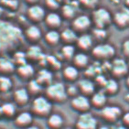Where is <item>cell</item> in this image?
Masks as SVG:
<instances>
[{
	"label": "cell",
	"mask_w": 129,
	"mask_h": 129,
	"mask_svg": "<svg viewBox=\"0 0 129 129\" xmlns=\"http://www.w3.org/2000/svg\"><path fill=\"white\" fill-rule=\"evenodd\" d=\"M3 13H4V8H3L2 6H0V17L2 16Z\"/></svg>",
	"instance_id": "cell-47"
},
{
	"label": "cell",
	"mask_w": 129,
	"mask_h": 129,
	"mask_svg": "<svg viewBox=\"0 0 129 129\" xmlns=\"http://www.w3.org/2000/svg\"><path fill=\"white\" fill-rule=\"evenodd\" d=\"M97 121L90 113H82L76 122V129H96Z\"/></svg>",
	"instance_id": "cell-7"
},
{
	"label": "cell",
	"mask_w": 129,
	"mask_h": 129,
	"mask_svg": "<svg viewBox=\"0 0 129 129\" xmlns=\"http://www.w3.org/2000/svg\"><path fill=\"white\" fill-rule=\"evenodd\" d=\"M92 53L98 60H108L109 59H111V58H113L114 56L115 50H114V48L113 47L112 45L103 43V44H99L95 46L92 49Z\"/></svg>",
	"instance_id": "cell-5"
},
{
	"label": "cell",
	"mask_w": 129,
	"mask_h": 129,
	"mask_svg": "<svg viewBox=\"0 0 129 129\" xmlns=\"http://www.w3.org/2000/svg\"><path fill=\"white\" fill-rule=\"evenodd\" d=\"M32 110L35 114L40 116L49 115L51 111V103L47 97L38 96L32 103Z\"/></svg>",
	"instance_id": "cell-4"
},
{
	"label": "cell",
	"mask_w": 129,
	"mask_h": 129,
	"mask_svg": "<svg viewBox=\"0 0 129 129\" xmlns=\"http://www.w3.org/2000/svg\"><path fill=\"white\" fill-rule=\"evenodd\" d=\"M45 40L48 44L54 46L60 42V34L56 29H50L45 34Z\"/></svg>",
	"instance_id": "cell-27"
},
{
	"label": "cell",
	"mask_w": 129,
	"mask_h": 129,
	"mask_svg": "<svg viewBox=\"0 0 129 129\" xmlns=\"http://www.w3.org/2000/svg\"><path fill=\"white\" fill-rule=\"evenodd\" d=\"M37 82L40 83L41 86L42 85H50L52 83V73L47 69L40 70L37 74Z\"/></svg>",
	"instance_id": "cell-21"
},
{
	"label": "cell",
	"mask_w": 129,
	"mask_h": 129,
	"mask_svg": "<svg viewBox=\"0 0 129 129\" xmlns=\"http://www.w3.org/2000/svg\"><path fill=\"white\" fill-rule=\"evenodd\" d=\"M27 15L30 20H32L34 22H40L44 19L46 12L41 6L34 4V5H30L29 8H27Z\"/></svg>",
	"instance_id": "cell-11"
},
{
	"label": "cell",
	"mask_w": 129,
	"mask_h": 129,
	"mask_svg": "<svg viewBox=\"0 0 129 129\" xmlns=\"http://www.w3.org/2000/svg\"><path fill=\"white\" fill-rule=\"evenodd\" d=\"M24 41V32L18 26L0 20V54L15 50Z\"/></svg>",
	"instance_id": "cell-1"
},
{
	"label": "cell",
	"mask_w": 129,
	"mask_h": 129,
	"mask_svg": "<svg viewBox=\"0 0 129 129\" xmlns=\"http://www.w3.org/2000/svg\"><path fill=\"white\" fill-rule=\"evenodd\" d=\"M16 65L13 62L12 59L7 57V56H1L0 57V72L2 75H7L11 73L16 70Z\"/></svg>",
	"instance_id": "cell-15"
},
{
	"label": "cell",
	"mask_w": 129,
	"mask_h": 129,
	"mask_svg": "<svg viewBox=\"0 0 129 129\" xmlns=\"http://www.w3.org/2000/svg\"><path fill=\"white\" fill-rule=\"evenodd\" d=\"M99 0H79V4L87 8H94Z\"/></svg>",
	"instance_id": "cell-39"
},
{
	"label": "cell",
	"mask_w": 129,
	"mask_h": 129,
	"mask_svg": "<svg viewBox=\"0 0 129 129\" xmlns=\"http://www.w3.org/2000/svg\"><path fill=\"white\" fill-rule=\"evenodd\" d=\"M92 22L95 25V27L105 28L112 22L111 13L104 8H99L92 12Z\"/></svg>",
	"instance_id": "cell-3"
},
{
	"label": "cell",
	"mask_w": 129,
	"mask_h": 129,
	"mask_svg": "<svg viewBox=\"0 0 129 129\" xmlns=\"http://www.w3.org/2000/svg\"><path fill=\"white\" fill-rule=\"evenodd\" d=\"M63 76L67 81H75L79 76V71L75 66H67L63 70Z\"/></svg>",
	"instance_id": "cell-28"
},
{
	"label": "cell",
	"mask_w": 129,
	"mask_h": 129,
	"mask_svg": "<svg viewBox=\"0 0 129 129\" xmlns=\"http://www.w3.org/2000/svg\"><path fill=\"white\" fill-rule=\"evenodd\" d=\"M67 129H72V128H67Z\"/></svg>",
	"instance_id": "cell-53"
},
{
	"label": "cell",
	"mask_w": 129,
	"mask_h": 129,
	"mask_svg": "<svg viewBox=\"0 0 129 129\" xmlns=\"http://www.w3.org/2000/svg\"><path fill=\"white\" fill-rule=\"evenodd\" d=\"M46 95L49 100L58 103L65 101L68 96L66 88L61 82H55L48 85L46 89Z\"/></svg>",
	"instance_id": "cell-2"
},
{
	"label": "cell",
	"mask_w": 129,
	"mask_h": 129,
	"mask_svg": "<svg viewBox=\"0 0 129 129\" xmlns=\"http://www.w3.org/2000/svg\"><path fill=\"white\" fill-rule=\"evenodd\" d=\"M32 122V115L27 112H23L19 114L16 117L15 123L17 126L27 127Z\"/></svg>",
	"instance_id": "cell-23"
},
{
	"label": "cell",
	"mask_w": 129,
	"mask_h": 129,
	"mask_svg": "<svg viewBox=\"0 0 129 129\" xmlns=\"http://www.w3.org/2000/svg\"><path fill=\"white\" fill-rule=\"evenodd\" d=\"M100 129H109L108 127H106V126H103V127H101Z\"/></svg>",
	"instance_id": "cell-50"
},
{
	"label": "cell",
	"mask_w": 129,
	"mask_h": 129,
	"mask_svg": "<svg viewBox=\"0 0 129 129\" xmlns=\"http://www.w3.org/2000/svg\"><path fill=\"white\" fill-rule=\"evenodd\" d=\"M12 60L15 63L16 66H19V65L27 63V55H26V52L16 51L14 53V55H13Z\"/></svg>",
	"instance_id": "cell-33"
},
{
	"label": "cell",
	"mask_w": 129,
	"mask_h": 129,
	"mask_svg": "<svg viewBox=\"0 0 129 129\" xmlns=\"http://www.w3.org/2000/svg\"><path fill=\"white\" fill-rule=\"evenodd\" d=\"M71 104H72L73 109L81 113L87 112L91 107V102L88 99V97L82 94L76 95V96L73 97Z\"/></svg>",
	"instance_id": "cell-9"
},
{
	"label": "cell",
	"mask_w": 129,
	"mask_h": 129,
	"mask_svg": "<svg viewBox=\"0 0 129 129\" xmlns=\"http://www.w3.org/2000/svg\"><path fill=\"white\" fill-rule=\"evenodd\" d=\"M60 34V40H62L66 44H72L73 42H76V40H77V33L72 28H66Z\"/></svg>",
	"instance_id": "cell-22"
},
{
	"label": "cell",
	"mask_w": 129,
	"mask_h": 129,
	"mask_svg": "<svg viewBox=\"0 0 129 129\" xmlns=\"http://www.w3.org/2000/svg\"><path fill=\"white\" fill-rule=\"evenodd\" d=\"M12 88V81L7 75L0 76V92H8Z\"/></svg>",
	"instance_id": "cell-34"
},
{
	"label": "cell",
	"mask_w": 129,
	"mask_h": 129,
	"mask_svg": "<svg viewBox=\"0 0 129 129\" xmlns=\"http://www.w3.org/2000/svg\"><path fill=\"white\" fill-rule=\"evenodd\" d=\"M60 53L65 60H72L75 55V48L72 44H66L62 47Z\"/></svg>",
	"instance_id": "cell-31"
},
{
	"label": "cell",
	"mask_w": 129,
	"mask_h": 129,
	"mask_svg": "<svg viewBox=\"0 0 129 129\" xmlns=\"http://www.w3.org/2000/svg\"><path fill=\"white\" fill-rule=\"evenodd\" d=\"M72 60H73V63L75 67L77 68H85L87 67V65L89 63V58L87 56L85 53L83 52H80V53H77V54H75L72 58Z\"/></svg>",
	"instance_id": "cell-25"
},
{
	"label": "cell",
	"mask_w": 129,
	"mask_h": 129,
	"mask_svg": "<svg viewBox=\"0 0 129 129\" xmlns=\"http://www.w3.org/2000/svg\"><path fill=\"white\" fill-rule=\"evenodd\" d=\"M122 50H123V53L126 58L129 59V40H124L122 46Z\"/></svg>",
	"instance_id": "cell-41"
},
{
	"label": "cell",
	"mask_w": 129,
	"mask_h": 129,
	"mask_svg": "<svg viewBox=\"0 0 129 129\" xmlns=\"http://www.w3.org/2000/svg\"><path fill=\"white\" fill-rule=\"evenodd\" d=\"M45 2H46V6L52 11L59 8L60 6V0H45Z\"/></svg>",
	"instance_id": "cell-40"
},
{
	"label": "cell",
	"mask_w": 129,
	"mask_h": 129,
	"mask_svg": "<svg viewBox=\"0 0 129 129\" xmlns=\"http://www.w3.org/2000/svg\"><path fill=\"white\" fill-rule=\"evenodd\" d=\"M127 65H128V69H129V61L127 62Z\"/></svg>",
	"instance_id": "cell-52"
},
{
	"label": "cell",
	"mask_w": 129,
	"mask_h": 129,
	"mask_svg": "<svg viewBox=\"0 0 129 129\" xmlns=\"http://www.w3.org/2000/svg\"><path fill=\"white\" fill-rule=\"evenodd\" d=\"M42 86L37 82V80H31L29 82H28V86H27V92L28 93H32V94H37L38 92H40Z\"/></svg>",
	"instance_id": "cell-35"
},
{
	"label": "cell",
	"mask_w": 129,
	"mask_h": 129,
	"mask_svg": "<svg viewBox=\"0 0 129 129\" xmlns=\"http://www.w3.org/2000/svg\"><path fill=\"white\" fill-rule=\"evenodd\" d=\"M110 70L114 77H123L128 73V65L123 59H115L111 63Z\"/></svg>",
	"instance_id": "cell-8"
},
{
	"label": "cell",
	"mask_w": 129,
	"mask_h": 129,
	"mask_svg": "<svg viewBox=\"0 0 129 129\" xmlns=\"http://www.w3.org/2000/svg\"><path fill=\"white\" fill-rule=\"evenodd\" d=\"M29 98V93L27 92V90L25 88H19L15 91L14 92V99H15L16 103L18 104H25L28 101Z\"/></svg>",
	"instance_id": "cell-24"
},
{
	"label": "cell",
	"mask_w": 129,
	"mask_h": 129,
	"mask_svg": "<svg viewBox=\"0 0 129 129\" xmlns=\"http://www.w3.org/2000/svg\"><path fill=\"white\" fill-rule=\"evenodd\" d=\"M123 122H124V124H125V125H128L129 126V113L125 114L124 116H123Z\"/></svg>",
	"instance_id": "cell-44"
},
{
	"label": "cell",
	"mask_w": 129,
	"mask_h": 129,
	"mask_svg": "<svg viewBox=\"0 0 129 129\" xmlns=\"http://www.w3.org/2000/svg\"><path fill=\"white\" fill-rule=\"evenodd\" d=\"M24 37L31 41H37L41 38V30L37 25H30L24 31Z\"/></svg>",
	"instance_id": "cell-19"
},
{
	"label": "cell",
	"mask_w": 129,
	"mask_h": 129,
	"mask_svg": "<svg viewBox=\"0 0 129 129\" xmlns=\"http://www.w3.org/2000/svg\"><path fill=\"white\" fill-rule=\"evenodd\" d=\"M26 2L28 3L29 5H34V4H37L39 0H25Z\"/></svg>",
	"instance_id": "cell-45"
},
{
	"label": "cell",
	"mask_w": 129,
	"mask_h": 129,
	"mask_svg": "<svg viewBox=\"0 0 129 129\" xmlns=\"http://www.w3.org/2000/svg\"><path fill=\"white\" fill-rule=\"evenodd\" d=\"M66 92L67 95H72V96H76L78 92V88L75 87L74 85H71L66 89Z\"/></svg>",
	"instance_id": "cell-42"
},
{
	"label": "cell",
	"mask_w": 129,
	"mask_h": 129,
	"mask_svg": "<svg viewBox=\"0 0 129 129\" xmlns=\"http://www.w3.org/2000/svg\"><path fill=\"white\" fill-rule=\"evenodd\" d=\"M126 85H127V87L129 88V74L127 75V78H126Z\"/></svg>",
	"instance_id": "cell-48"
},
{
	"label": "cell",
	"mask_w": 129,
	"mask_h": 129,
	"mask_svg": "<svg viewBox=\"0 0 129 129\" xmlns=\"http://www.w3.org/2000/svg\"><path fill=\"white\" fill-rule=\"evenodd\" d=\"M0 107H1L2 114L8 117H12L16 113V106L12 103H5Z\"/></svg>",
	"instance_id": "cell-32"
},
{
	"label": "cell",
	"mask_w": 129,
	"mask_h": 129,
	"mask_svg": "<svg viewBox=\"0 0 129 129\" xmlns=\"http://www.w3.org/2000/svg\"><path fill=\"white\" fill-rule=\"evenodd\" d=\"M78 90H80L82 95H85V96L92 95L95 91L94 83L89 79L81 80L78 84Z\"/></svg>",
	"instance_id": "cell-17"
},
{
	"label": "cell",
	"mask_w": 129,
	"mask_h": 129,
	"mask_svg": "<svg viewBox=\"0 0 129 129\" xmlns=\"http://www.w3.org/2000/svg\"><path fill=\"white\" fill-rule=\"evenodd\" d=\"M92 35H93V37H94L95 39H97V40H103L107 37V32H106V30H105V28L95 27L94 29H93Z\"/></svg>",
	"instance_id": "cell-38"
},
{
	"label": "cell",
	"mask_w": 129,
	"mask_h": 129,
	"mask_svg": "<svg viewBox=\"0 0 129 129\" xmlns=\"http://www.w3.org/2000/svg\"><path fill=\"white\" fill-rule=\"evenodd\" d=\"M18 76L23 79H29L34 75V68L31 64L25 63V64L19 65L16 68Z\"/></svg>",
	"instance_id": "cell-20"
},
{
	"label": "cell",
	"mask_w": 129,
	"mask_h": 129,
	"mask_svg": "<svg viewBox=\"0 0 129 129\" xmlns=\"http://www.w3.org/2000/svg\"><path fill=\"white\" fill-rule=\"evenodd\" d=\"M62 124H63V119H62V117L60 116V114H50V116H49L48 124H49V126L51 127V128H53V129L60 128L62 125Z\"/></svg>",
	"instance_id": "cell-29"
},
{
	"label": "cell",
	"mask_w": 129,
	"mask_h": 129,
	"mask_svg": "<svg viewBox=\"0 0 129 129\" xmlns=\"http://www.w3.org/2000/svg\"><path fill=\"white\" fill-rule=\"evenodd\" d=\"M1 6L4 9L8 8L9 10H16L18 8V1L17 0H1Z\"/></svg>",
	"instance_id": "cell-37"
},
{
	"label": "cell",
	"mask_w": 129,
	"mask_h": 129,
	"mask_svg": "<svg viewBox=\"0 0 129 129\" xmlns=\"http://www.w3.org/2000/svg\"><path fill=\"white\" fill-rule=\"evenodd\" d=\"M92 24V19L88 16L80 15L73 18L72 23V28L76 33L77 32L84 33L91 27Z\"/></svg>",
	"instance_id": "cell-6"
},
{
	"label": "cell",
	"mask_w": 129,
	"mask_h": 129,
	"mask_svg": "<svg viewBox=\"0 0 129 129\" xmlns=\"http://www.w3.org/2000/svg\"><path fill=\"white\" fill-rule=\"evenodd\" d=\"M2 115V111H1V107H0V116Z\"/></svg>",
	"instance_id": "cell-51"
},
{
	"label": "cell",
	"mask_w": 129,
	"mask_h": 129,
	"mask_svg": "<svg viewBox=\"0 0 129 129\" xmlns=\"http://www.w3.org/2000/svg\"><path fill=\"white\" fill-rule=\"evenodd\" d=\"M45 64H49L52 69L59 70L61 66L60 60L54 56H46V60H45Z\"/></svg>",
	"instance_id": "cell-36"
},
{
	"label": "cell",
	"mask_w": 129,
	"mask_h": 129,
	"mask_svg": "<svg viewBox=\"0 0 129 129\" xmlns=\"http://www.w3.org/2000/svg\"><path fill=\"white\" fill-rule=\"evenodd\" d=\"M106 103V93L104 92H94L92 96L91 104L94 105L95 107H104Z\"/></svg>",
	"instance_id": "cell-26"
},
{
	"label": "cell",
	"mask_w": 129,
	"mask_h": 129,
	"mask_svg": "<svg viewBox=\"0 0 129 129\" xmlns=\"http://www.w3.org/2000/svg\"><path fill=\"white\" fill-rule=\"evenodd\" d=\"M104 92L108 93V94H114L115 92L118 91V83L115 80L110 79L106 80L105 84L104 85Z\"/></svg>",
	"instance_id": "cell-30"
},
{
	"label": "cell",
	"mask_w": 129,
	"mask_h": 129,
	"mask_svg": "<svg viewBox=\"0 0 129 129\" xmlns=\"http://www.w3.org/2000/svg\"><path fill=\"white\" fill-rule=\"evenodd\" d=\"M26 129H40L38 126H35V125H28V126L26 127Z\"/></svg>",
	"instance_id": "cell-46"
},
{
	"label": "cell",
	"mask_w": 129,
	"mask_h": 129,
	"mask_svg": "<svg viewBox=\"0 0 129 129\" xmlns=\"http://www.w3.org/2000/svg\"><path fill=\"white\" fill-rule=\"evenodd\" d=\"M76 43L82 50H88L92 47V37L87 33H82L77 38Z\"/></svg>",
	"instance_id": "cell-18"
},
{
	"label": "cell",
	"mask_w": 129,
	"mask_h": 129,
	"mask_svg": "<svg viewBox=\"0 0 129 129\" xmlns=\"http://www.w3.org/2000/svg\"><path fill=\"white\" fill-rule=\"evenodd\" d=\"M70 0H60V2L61 3V2H64V3H67V2H69Z\"/></svg>",
	"instance_id": "cell-49"
},
{
	"label": "cell",
	"mask_w": 129,
	"mask_h": 129,
	"mask_svg": "<svg viewBox=\"0 0 129 129\" xmlns=\"http://www.w3.org/2000/svg\"><path fill=\"white\" fill-rule=\"evenodd\" d=\"M112 21L120 28H124L129 25V8H122L112 17Z\"/></svg>",
	"instance_id": "cell-10"
},
{
	"label": "cell",
	"mask_w": 129,
	"mask_h": 129,
	"mask_svg": "<svg viewBox=\"0 0 129 129\" xmlns=\"http://www.w3.org/2000/svg\"><path fill=\"white\" fill-rule=\"evenodd\" d=\"M121 109L117 106H105L103 107L102 115L106 121L115 122L121 115Z\"/></svg>",
	"instance_id": "cell-12"
},
{
	"label": "cell",
	"mask_w": 129,
	"mask_h": 129,
	"mask_svg": "<svg viewBox=\"0 0 129 129\" xmlns=\"http://www.w3.org/2000/svg\"><path fill=\"white\" fill-rule=\"evenodd\" d=\"M96 82L99 83V84H101L102 86H104V84H105V82H106V79L103 76V75L99 74V75H97V77H96Z\"/></svg>",
	"instance_id": "cell-43"
},
{
	"label": "cell",
	"mask_w": 129,
	"mask_h": 129,
	"mask_svg": "<svg viewBox=\"0 0 129 129\" xmlns=\"http://www.w3.org/2000/svg\"><path fill=\"white\" fill-rule=\"evenodd\" d=\"M44 21L48 27H50L51 29H55L61 25L62 19L60 14H58L54 11H51V12L46 14L44 17Z\"/></svg>",
	"instance_id": "cell-14"
},
{
	"label": "cell",
	"mask_w": 129,
	"mask_h": 129,
	"mask_svg": "<svg viewBox=\"0 0 129 129\" xmlns=\"http://www.w3.org/2000/svg\"><path fill=\"white\" fill-rule=\"evenodd\" d=\"M27 58L29 60H36V61L40 62H44L45 64V60H46V56L43 54V51L41 50V48L39 47L38 45H33L28 48V50L26 52Z\"/></svg>",
	"instance_id": "cell-13"
},
{
	"label": "cell",
	"mask_w": 129,
	"mask_h": 129,
	"mask_svg": "<svg viewBox=\"0 0 129 129\" xmlns=\"http://www.w3.org/2000/svg\"><path fill=\"white\" fill-rule=\"evenodd\" d=\"M79 5H80L79 2L74 4L73 1H69V2L65 3L61 8L62 16H63L65 18H68V19L74 18L75 14H76V11H77L78 6Z\"/></svg>",
	"instance_id": "cell-16"
}]
</instances>
